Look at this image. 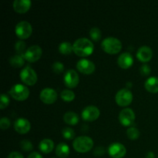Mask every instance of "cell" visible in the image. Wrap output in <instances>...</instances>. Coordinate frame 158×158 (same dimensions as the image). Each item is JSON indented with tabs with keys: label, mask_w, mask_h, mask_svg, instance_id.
<instances>
[{
	"label": "cell",
	"mask_w": 158,
	"mask_h": 158,
	"mask_svg": "<svg viewBox=\"0 0 158 158\" xmlns=\"http://www.w3.org/2000/svg\"><path fill=\"white\" fill-rule=\"evenodd\" d=\"M20 147L23 151H29L32 150L33 148V145H32V142L29 140H23L20 142Z\"/></svg>",
	"instance_id": "f546056e"
},
{
	"label": "cell",
	"mask_w": 158,
	"mask_h": 158,
	"mask_svg": "<svg viewBox=\"0 0 158 158\" xmlns=\"http://www.w3.org/2000/svg\"><path fill=\"white\" fill-rule=\"evenodd\" d=\"M73 46L74 52L80 56H86L90 55L94 49L92 41L85 37L77 39L73 44Z\"/></svg>",
	"instance_id": "6da1fadb"
},
{
	"label": "cell",
	"mask_w": 158,
	"mask_h": 158,
	"mask_svg": "<svg viewBox=\"0 0 158 158\" xmlns=\"http://www.w3.org/2000/svg\"><path fill=\"white\" fill-rule=\"evenodd\" d=\"M62 134H63V137L66 139L68 140H71L75 136V132H74L73 130L70 127H64L62 130Z\"/></svg>",
	"instance_id": "f1b7e54d"
},
{
	"label": "cell",
	"mask_w": 158,
	"mask_h": 158,
	"mask_svg": "<svg viewBox=\"0 0 158 158\" xmlns=\"http://www.w3.org/2000/svg\"><path fill=\"white\" fill-rule=\"evenodd\" d=\"M77 69L84 74H90L95 70V64L88 59H81L77 63Z\"/></svg>",
	"instance_id": "5bb4252c"
},
{
	"label": "cell",
	"mask_w": 158,
	"mask_h": 158,
	"mask_svg": "<svg viewBox=\"0 0 158 158\" xmlns=\"http://www.w3.org/2000/svg\"><path fill=\"white\" fill-rule=\"evenodd\" d=\"M32 25L27 21H21L15 26V33L21 40H25L32 34Z\"/></svg>",
	"instance_id": "52a82bcc"
},
{
	"label": "cell",
	"mask_w": 158,
	"mask_h": 158,
	"mask_svg": "<svg viewBox=\"0 0 158 158\" xmlns=\"http://www.w3.org/2000/svg\"><path fill=\"white\" fill-rule=\"evenodd\" d=\"M9 94L12 98L16 100H25L29 95V89L25 85L17 83L13 85L9 90Z\"/></svg>",
	"instance_id": "277c9868"
},
{
	"label": "cell",
	"mask_w": 158,
	"mask_h": 158,
	"mask_svg": "<svg viewBox=\"0 0 158 158\" xmlns=\"http://www.w3.org/2000/svg\"><path fill=\"white\" fill-rule=\"evenodd\" d=\"M135 120V114L131 108H125L119 114V120L123 126H130Z\"/></svg>",
	"instance_id": "30bf717a"
},
{
	"label": "cell",
	"mask_w": 158,
	"mask_h": 158,
	"mask_svg": "<svg viewBox=\"0 0 158 158\" xmlns=\"http://www.w3.org/2000/svg\"><path fill=\"white\" fill-rule=\"evenodd\" d=\"M20 78L26 84L34 85L37 81V74L32 67L27 66L20 72Z\"/></svg>",
	"instance_id": "8992f818"
},
{
	"label": "cell",
	"mask_w": 158,
	"mask_h": 158,
	"mask_svg": "<svg viewBox=\"0 0 158 158\" xmlns=\"http://www.w3.org/2000/svg\"><path fill=\"white\" fill-rule=\"evenodd\" d=\"M133 63H134L133 56L128 52H123L117 58V63L123 69H127V68H129L130 66H132Z\"/></svg>",
	"instance_id": "e0dca14e"
},
{
	"label": "cell",
	"mask_w": 158,
	"mask_h": 158,
	"mask_svg": "<svg viewBox=\"0 0 158 158\" xmlns=\"http://www.w3.org/2000/svg\"><path fill=\"white\" fill-rule=\"evenodd\" d=\"M133 94L130 89L127 88H123L120 89L116 94L115 100L118 105L121 106H125L129 105L132 102Z\"/></svg>",
	"instance_id": "5b68a950"
},
{
	"label": "cell",
	"mask_w": 158,
	"mask_h": 158,
	"mask_svg": "<svg viewBox=\"0 0 158 158\" xmlns=\"http://www.w3.org/2000/svg\"><path fill=\"white\" fill-rule=\"evenodd\" d=\"M42 53H43V50H42L41 47L40 46L32 45V46H29L26 49L23 56L27 61L33 63V62H35L41 57Z\"/></svg>",
	"instance_id": "9c48e42d"
},
{
	"label": "cell",
	"mask_w": 158,
	"mask_h": 158,
	"mask_svg": "<svg viewBox=\"0 0 158 158\" xmlns=\"http://www.w3.org/2000/svg\"><path fill=\"white\" fill-rule=\"evenodd\" d=\"M146 158H154V154L152 151H149V152L147 153Z\"/></svg>",
	"instance_id": "74e56055"
},
{
	"label": "cell",
	"mask_w": 158,
	"mask_h": 158,
	"mask_svg": "<svg viewBox=\"0 0 158 158\" xmlns=\"http://www.w3.org/2000/svg\"><path fill=\"white\" fill-rule=\"evenodd\" d=\"M31 2L30 0H15L13 2V6L14 9L16 11L19 13H25L27 12L30 8Z\"/></svg>",
	"instance_id": "ac0fdd59"
},
{
	"label": "cell",
	"mask_w": 158,
	"mask_h": 158,
	"mask_svg": "<svg viewBox=\"0 0 158 158\" xmlns=\"http://www.w3.org/2000/svg\"><path fill=\"white\" fill-rule=\"evenodd\" d=\"M108 152L110 157L114 158H122L126 154L127 150L123 144L119 142H114L109 146Z\"/></svg>",
	"instance_id": "8fae6325"
},
{
	"label": "cell",
	"mask_w": 158,
	"mask_h": 158,
	"mask_svg": "<svg viewBox=\"0 0 158 158\" xmlns=\"http://www.w3.org/2000/svg\"><path fill=\"white\" fill-rule=\"evenodd\" d=\"M100 111L97 106L89 105V106H86L82 110L81 117L83 120L86 121H94L100 117Z\"/></svg>",
	"instance_id": "ba28073f"
},
{
	"label": "cell",
	"mask_w": 158,
	"mask_h": 158,
	"mask_svg": "<svg viewBox=\"0 0 158 158\" xmlns=\"http://www.w3.org/2000/svg\"><path fill=\"white\" fill-rule=\"evenodd\" d=\"M157 157H158V156H157Z\"/></svg>",
	"instance_id": "f35d334b"
},
{
	"label": "cell",
	"mask_w": 158,
	"mask_h": 158,
	"mask_svg": "<svg viewBox=\"0 0 158 158\" xmlns=\"http://www.w3.org/2000/svg\"><path fill=\"white\" fill-rule=\"evenodd\" d=\"M7 158H24L23 155L21 153L18 152V151H12L9 154Z\"/></svg>",
	"instance_id": "d590c367"
},
{
	"label": "cell",
	"mask_w": 158,
	"mask_h": 158,
	"mask_svg": "<svg viewBox=\"0 0 158 158\" xmlns=\"http://www.w3.org/2000/svg\"><path fill=\"white\" fill-rule=\"evenodd\" d=\"M145 88L151 93L158 92V78L156 77H151L146 80L144 83Z\"/></svg>",
	"instance_id": "ffe728a7"
},
{
	"label": "cell",
	"mask_w": 158,
	"mask_h": 158,
	"mask_svg": "<svg viewBox=\"0 0 158 158\" xmlns=\"http://www.w3.org/2000/svg\"><path fill=\"white\" fill-rule=\"evenodd\" d=\"M14 128L19 134H26L31 128V123L27 119L19 117L14 122Z\"/></svg>",
	"instance_id": "9a60e30c"
},
{
	"label": "cell",
	"mask_w": 158,
	"mask_h": 158,
	"mask_svg": "<svg viewBox=\"0 0 158 158\" xmlns=\"http://www.w3.org/2000/svg\"><path fill=\"white\" fill-rule=\"evenodd\" d=\"M56 154L60 158H66L69 154V147L66 143H58L56 148Z\"/></svg>",
	"instance_id": "44dd1931"
},
{
	"label": "cell",
	"mask_w": 158,
	"mask_h": 158,
	"mask_svg": "<svg viewBox=\"0 0 158 158\" xmlns=\"http://www.w3.org/2000/svg\"><path fill=\"white\" fill-rule=\"evenodd\" d=\"M59 50L61 53L67 55L73 51V46L69 42H62L59 46Z\"/></svg>",
	"instance_id": "cb8c5ba5"
},
{
	"label": "cell",
	"mask_w": 158,
	"mask_h": 158,
	"mask_svg": "<svg viewBox=\"0 0 158 158\" xmlns=\"http://www.w3.org/2000/svg\"><path fill=\"white\" fill-rule=\"evenodd\" d=\"M63 120L69 125H76L79 122V115L73 111H68L63 116Z\"/></svg>",
	"instance_id": "7402d4cb"
},
{
	"label": "cell",
	"mask_w": 158,
	"mask_h": 158,
	"mask_svg": "<svg viewBox=\"0 0 158 158\" xmlns=\"http://www.w3.org/2000/svg\"><path fill=\"white\" fill-rule=\"evenodd\" d=\"M104 148H103V147H97V148H95V150H94V153L96 156H102L104 154Z\"/></svg>",
	"instance_id": "e575fe53"
},
{
	"label": "cell",
	"mask_w": 158,
	"mask_h": 158,
	"mask_svg": "<svg viewBox=\"0 0 158 158\" xmlns=\"http://www.w3.org/2000/svg\"><path fill=\"white\" fill-rule=\"evenodd\" d=\"M60 96H61V98L63 99L65 101H72V100H74L75 98V94L70 89H63V91L60 94Z\"/></svg>",
	"instance_id": "d4e9b609"
},
{
	"label": "cell",
	"mask_w": 158,
	"mask_h": 158,
	"mask_svg": "<svg viewBox=\"0 0 158 158\" xmlns=\"http://www.w3.org/2000/svg\"><path fill=\"white\" fill-rule=\"evenodd\" d=\"M10 124V120H9L8 117H2L1 120H0V128H1L2 130H6L7 128L9 127Z\"/></svg>",
	"instance_id": "d6a6232c"
},
{
	"label": "cell",
	"mask_w": 158,
	"mask_h": 158,
	"mask_svg": "<svg viewBox=\"0 0 158 158\" xmlns=\"http://www.w3.org/2000/svg\"><path fill=\"white\" fill-rule=\"evenodd\" d=\"M74 149L80 153H85L90 151L94 146V140L88 136H80L74 139L73 143Z\"/></svg>",
	"instance_id": "7a4b0ae2"
},
{
	"label": "cell",
	"mask_w": 158,
	"mask_h": 158,
	"mask_svg": "<svg viewBox=\"0 0 158 158\" xmlns=\"http://www.w3.org/2000/svg\"><path fill=\"white\" fill-rule=\"evenodd\" d=\"M79 75L77 71L73 69H68L64 75V83L66 86L69 88H74L79 83Z\"/></svg>",
	"instance_id": "7c38bea8"
},
{
	"label": "cell",
	"mask_w": 158,
	"mask_h": 158,
	"mask_svg": "<svg viewBox=\"0 0 158 158\" xmlns=\"http://www.w3.org/2000/svg\"><path fill=\"white\" fill-rule=\"evenodd\" d=\"M24 59L23 56L19 55V54H15L11 57L10 60H9V63L15 68L21 67L24 64Z\"/></svg>",
	"instance_id": "603a6c76"
},
{
	"label": "cell",
	"mask_w": 158,
	"mask_h": 158,
	"mask_svg": "<svg viewBox=\"0 0 158 158\" xmlns=\"http://www.w3.org/2000/svg\"><path fill=\"white\" fill-rule=\"evenodd\" d=\"M101 46L105 52L115 54L120 52L122 48V43L120 40L114 36H108L102 41Z\"/></svg>",
	"instance_id": "3957f363"
},
{
	"label": "cell",
	"mask_w": 158,
	"mask_h": 158,
	"mask_svg": "<svg viewBox=\"0 0 158 158\" xmlns=\"http://www.w3.org/2000/svg\"><path fill=\"white\" fill-rule=\"evenodd\" d=\"M89 35L94 41H98L101 38V31L99 28L93 27L89 30Z\"/></svg>",
	"instance_id": "4316f807"
},
{
	"label": "cell",
	"mask_w": 158,
	"mask_h": 158,
	"mask_svg": "<svg viewBox=\"0 0 158 158\" xmlns=\"http://www.w3.org/2000/svg\"><path fill=\"white\" fill-rule=\"evenodd\" d=\"M9 102H10V100H9V98L7 96V94H2L1 98H0V108L4 109L5 107H6L9 105Z\"/></svg>",
	"instance_id": "1f68e13d"
},
{
	"label": "cell",
	"mask_w": 158,
	"mask_h": 158,
	"mask_svg": "<svg viewBox=\"0 0 158 158\" xmlns=\"http://www.w3.org/2000/svg\"><path fill=\"white\" fill-rule=\"evenodd\" d=\"M40 99L42 101L45 103H54L57 99V93L52 88L46 87L43 89L40 92Z\"/></svg>",
	"instance_id": "4fadbf2b"
},
{
	"label": "cell",
	"mask_w": 158,
	"mask_h": 158,
	"mask_svg": "<svg viewBox=\"0 0 158 158\" xmlns=\"http://www.w3.org/2000/svg\"><path fill=\"white\" fill-rule=\"evenodd\" d=\"M39 148L44 154L51 152L54 148V143L51 139L45 138L42 140L39 143Z\"/></svg>",
	"instance_id": "d6986e66"
},
{
	"label": "cell",
	"mask_w": 158,
	"mask_h": 158,
	"mask_svg": "<svg viewBox=\"0 0 158 158\" xmlns=\"http://www.w3.org/2000/svg\"><path fill=\"white\" fill-rule=\"evenodd\" d=\"M151 67H150L149 65L148 64H143L140 67V72L141 73V75L143 76H148L150 73H151Z\"/></svg>",
	"instance_id": "836d02e7"
},
{
	"label": "cell",
	"mask_w": 158,
	"mask_h": 158,
	"mask_svg": "<svg viewBox=\"0 0 158 158\" xmlns=\"http://www.w3.org/2000/svg\"><path fill=\"white\" fill-rule=\"evenodd\" d=\"M15 50H16L17 54H19V55L23 56L24 53L26 52V44L22 40H19L15 43Z\"/></svg>",
	"instance_id": "83f0119b"
},
{
	"label": "cell",
	"mask_w": 158,
	"mask_h": 158,
	"mask_svg": "<svg viewBox=\"0 0 158 158\" xmlns=\"http://www.w3.org/2000/svg\"><path fill=\"white\" fill-rule=\"evenodd\" d=\"M127 137H129L131 140H135L137 139L140 136V131H138V129L134 127H131L128 128L127 131Z\"/></svg>",
	"instance_id": "484cf974"
},
{
	"label": "cell",
	"mask_w": 158,
	"mask_h": 158,
	"mask_svg": "<svg viewBox=\"0 0 158 158\" xmlns=\"http://www.w3.org/2000/svg\"><path fill=\"white\" fill-rule=\"evenodd\" d=\"M153 56V51L151 48L148 46H142L137 49V57L140 61L146 63L148 62Z\"/></svg>",
	"instance_id": "2e32d148"
},
{
	"label": "cell",
	"mask_w": 158,
	"mask_h": 158,
	"mask_svg": "<svg viewBox=\"0 0 158 158\" xmlns=\"http://www.w3.org/2000/svg\"><path fill=\"white\" fill-rule=\"evenodd\" d=\"M52 70H53L54 72L59 74L63 71V69H64V65H63L61 62L56 61L52 63Z\"/></svg>",
	"instance_id": "4dcf8cb0"
},
{
	"label": "cell",
	"mask_w": 158,
	"mask_h": 158,
	"mask_svg": "<svg viewBox=\"0 0 158 158\" xmlns=\"http://www.w3.org/2000/svg\"><path fill=\"white\" fill-rule=\"evenodd\" d=\"M27 158H43V156H42L40 153L35 152H35L31 153V154L28 156Z\"/></svg>",
	"instance_id": "8d00e7d4"
}]
</instances>
